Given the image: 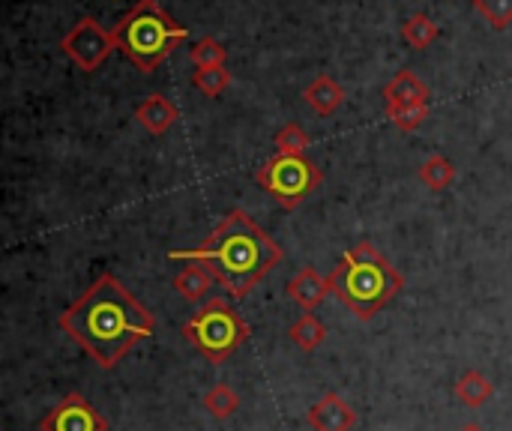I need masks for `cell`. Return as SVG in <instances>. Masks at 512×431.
Wrapping results in <instances>:
<instances>
[{
	"instance_id": "obj_1",
	"label": "cell",
	"mask_w": 512,
	"mask_h": 431,
	"mask_svg": "<svg viewBox=\"0 0 512 431\" xmlns=\"http://www.w3.org/2000/svg\"><path fill=\"white\" fill-rule=\"evenodd\" d=\"M57 327L72 336L99 369H114L138 342L153 336L156 321L117 276L102 273L66 312H60Z\"/></svg>"
},
{
	"instance_id": "obj_2",
	"label": "cell",
	"mask_w": 512,
	"mask_h": 431,
	"mask_svg": "<svg viewBox=\"0 0 512 431\" xmlns=\"http://www.w3.org/2000/svg\"><path fill=\"white\" fill-rule=\"evenodd\" d=\"M171 261H201L231 300H246L252 288L282 264L279 243L252 222L249 213L231 210L225 222L189 252H168Z\"/></svg>"
},
{
	"instance_id": "obj_3",
	"label": "cell",
	"mask_w": 512,
	"mask_h": 431,
	"mask_svg": "<svg viewBox=\"0 0 512 431\" xmlns=\"http://www.w3.org/2000/svg\"><path fill=\"white\" fill-rule=\"evenodd\" d=\"M402 276L396 267L372 246L360 243L336 261L330 273V288L333 294L354 312L360 321H372L393 297L402 291Z\"/></svg>"
},
{
	"instance_id": "obj_4",
	"label": "cell",
	"mask_w": 512,
	"mask_h": 431,
	"mask_svg": "<svg viewBox=\"0 0 512 431\" xmlns=\"http://www.w3.org/2000/svg\"><path fill=\"white\" fill-rule=\"evenodd\" d=\"M114 45L141 69L153 72L180 42L189 39V30L177 24L156 0H138L117 24Z\"/></svg>"
},
{
	"instance_id": "obj_5",
	"label": "cell",
	"mask_w": 512,
	"mask_h": 431,
	"mask_svg": "<svg viewBox=\"0 0 512 431\" xmlns=\"http://www.w3.org/2000/svg\"><path fill=\"white\" fill-rule=\"evenodd\" d=\"M183 339L219 366L249 339V324L228 300L213 297L183 324Z\"/></svg>"
},
{
	"instance_id": "obj_6",
	"label": "cell",
	"mask_w": 512,
	"mask_h": 431,
	"mask_svg": "<svg viewBox=\"0 0 512 431\" xmlns=\"http://www.w3.org/2000/svg\"><path fill=\"white\" fill-rule=\"evenodd\" d=\"M321 180H324L321 168L306 156H294V153H276L255 174V183L264 192H270L285 210L300 207L321 186Z\"/></svg>"
},
{
	"instance_id": "obj_7",
	"label": "cell",
	"mask_w": 512,
	"mask_h": 431,
	"mask_svg": "<svg viewBox=\"0 0 512 431\" xmlns=\"http://www.w3.org/2000/svg\"><path fill=\"white\" fill-rule=\"evenodd\" d=\"M60 48L81 72H96L117 45H114V33L105 30L96 18H81L63 36Z\"/></svg>"
},
{
	"instance_id": "obj_8",
	"label": "cell",
	"mask_w": 512,
	"mask_h": 431,
	"mask_svg": "<svg viewBox=\"0 0 512 431\" xmlns=\"http://www.w3.org/2000/svg\"><path fill=\"white\" fill-rule=\"evenodd\" d=\"M42 431H108V423L81 393H69L48 411Z\"/></svg>"
},
{
	"instance_id": "obj_9",
	"label": "cell",
	"mask_w": 512,
	"mask_h": 431,
	"mask_svg": "<svg viewBox=\"0 0 512 431\" xmlns=\"http://www.w3.org/2000/svg\"><path fill=\"white\" fill-rule=\"evenodd\" d=\"M309 426L315 431H351L357 426V411L342 396L324 393L309 411Z\"/></svg>"
},
{
	"instance_id": "obj_10",
	"label": "cell",
	"mask_w": 512,
	"mask_h": 431,
	"mask_svg": "<svg viewBox=\"0 0 512 431\" xmlns=\"http://www.w3.org/2000/svg\"><path fill=\"white\" fill-rule=\"evenodd\" d=\"M330 291H333V288H330V276H321L315 267H303V270L288 282V297H291L297 306H303L306 312H315V309L327 300Z\"/></svg>"
},
{
	"instance_id": "obj_11",
	"label": "cell",
	"mask_w": 512,
	"mask_h": 431,
	"mask_svg": "<svg viewBox=\"0 0 512 431\" xmlns=\"http://www.w3.org/2000/svg\"><path fill=\"white\" fill-rule=\"evenodd\" d=\"M135 117H138V123H141L150 135H165V132L180 120V111H177V105H174L168 96L153 93V96H147V99L138 105Z\"/></svg>"
},
{
	"instance_id": "obj_12",
	"label": "cell",
	"mask_w": 512,
	"mask_h": 431,
	"mask_svg": "<svg viewBox=\"0 0 512 431\" xmlns=\"http://www.w3.org/2000/svg\"><path fill=\"white\" fill-rule=\"evenodd\" d=\"M216 285H219V282H216V276H213L201 261L186 264V267L174 276V288H177V294H180L183 300H189V303L204 300Z\"/></svg>"
},
{
	"instance_id": "obj_13",
	"label": "cell",
	"mask_w": 512,
	"mask_h": 431,
	"mask_svg": "<svg viewBox=\"0 0 512 431\" xmlns=\"http://www.w3.org/2000/svg\"><path fill=\"white\" fill-rule=\"evenodd\" d=\"M417 102H429V87L414 75V72H399L387 87H384V105L387 108H399V105H417Z\"/></svg>"
},
{
	"instance_id": "obj_14",
	"label": "cell",
	"mask_w": 512,
	"mask_h": 431,
	"mask_svg": "<svg viewBox=\"0 0 512 431\" xmlns=\"http://www.w3.org/2000/svg\"><path fill=\"white\" fill-rule=\"evenodd\" d=\"M306 102L321 114V117H327V114H333L336 108H342V102H345V87L339 84V81H333L330 75H318L309 87H306Z\"/></svg>"
},
{
	"instance_id": "obj_15",
	"label": "cell",
	"mask_w": 512,
	"mask_h": 431,
	"mask_svg": "<svg viewBox=\"0 0 512 431\" xmlns=\"http://www.w3.org/2000/svg\"><path fill=\"white\" fill-rule=\"evenodd\" d=\"M288 336H291V342H294L300 351L312 354V351H318V348L327 342V327L321 324V318H318L315 312H306L300 321L291 324Z\"/></svg>"
},
{
	"instance_id": "obj_16",
	"label": "cell",
	"mask_w": 512,
	"mask_h": 431,
	"mask_svg": "<svg viewBox=\"0 0 512 431\" xmlns=\"http://www.w3.org/2000/svg\"><path fill=\"white\" fill-rule=\"evenodd\" d=\"M492 396H495V384L483 372L471 369L456 381V399L465 402L468 408H483Z\"/></svg>"
},
{
	"instance_id": "obj_17",
	"label": "cell",
	"mask_w": 512,
	"mask_h": 431,
	"mask_svg": "<svg viewBox=\"0 0 512 431\" xmlns=\"http://www.w3.org/2000/svg\"><path fill=\"white\" fill-rule=\"evenodd\" d=\"M204 408L213 420H228L240 408V396L228 384H216L204 393Z\"/></svg>"
},
{
	"instance_id": "obj_18",
	"label": "cell",
	"mask_w": 512,
	"mask_h": 431,
	"mask_svg": "<svg viewBox=\"0 0 512 431\" xmlns=\"http://www.w3.org/2000/svg\"><path fill=\"white\" fill-rule=\"evenodd\" d=\"M402 36H405V42H408L411 48H429V45L438 39V27H435V21H432L426 12H417V15H411V18L405 21Z\"/></svg>"
},
{
	"instance_id": "obj_19",
	"label": "cell",
	"mask_w": 512,
	"mask_h": 431,
	"mask_svg": "<svg viewBox=\"0 0 512 431\" xmlns=\"http://www.w3.org/2000/svg\"><path fill=\"white\" fill-rule=\"evenodd\" d=\"M420 180L432 189V192H444L453 180H456V165L447 156H432L423 168H420Z\"/></svg>"
},
{
	"instance_id": "obj_20",
	"label": "cell",
	"mask_w": 512,
	"mask_h": 431,
	"mask_svg": "<svg viewBox=\"0 0 512 431\" xmlns=\"http://www.w3.org/2000/svg\"><path fill=\"white\" fill-rule=\"evenodd\" d=\"M225 57H228V48H225L222 42H216L213 36H204V39L192 42V48H189V60H192L198 69L225 66Z\"/></svg>"
},
{
	"instance_id": "obj_21",
	"label": "cell",
	"mask_w": 512,
	"mask_h": 431,
	"mask_svg": "<svg viewBox=\"0 0 512 431\" xmlns=\"http://www.w3.org/2000/svg\"><path fill=\"white\" fill-rule=\"evenodd\" d=\"M192 84L204 93V96H222L231 84V72L225 66H210V69H198Z\"/></svg>"
},
{
	"instance_id": "obj_22",
	"label": "cell",
	"mask_w": 512,
	"mask_h": 431,
	"mask_svg": "<svg viewBox=\"0 0 512 431\" xmlns=\"http://www.w3.org/2000/svg\"><path fill=\"white\" fill-rule=\"evenodd\" d=\"M387 117L402 129V132H414L423 126V120L429 117V102H417V105H399V108H387Z\"/></svg>"
},
{
	"instance_id": "obj_23",
	"label": "cell",
	"mask_w": 512,
	"mask_h": 431,
	"mask_svg": "<svg viewBox=\"0 0 512 431\" xmlns=\"http://www.w3.org/2000/svg\"><path fill=\"white\" fill-rule=\"evenodd\" d=\"M309 135L306 129H300L297 123H288L276 132V153H294V156H303L306 147H309Z\"/></svg>"
},
{
	"instance_id": "obj_24",
	"label": "cell",
	"mask_w": 512,
	"mask_h": 431,
	"mask_svg": "<svg viewBox=\"0 0 512 431\" xmlns=\"http://www.w3.org/2000/svg\"><path fill=\"white\" fill-rule=\"evenodd\" d=\"M474 9L498 30L512 24V0H474Z\"/></svg>"
},
{
	"instance_id": "obj_25",
	"label": "cell",
	"mask_w": 512,
	"mask_h": 431,
	"mask_svg": "<svg viewBox=\"0 0 512 431\" xmlns=\"http://www.w3.org/2000/svg\"><path fill=\"white\" fill-rule=\"evenodd\" d=\"M459 431H486L483 426H477V423H468V426H462Z\"/></svg>"
}]
</instances>
